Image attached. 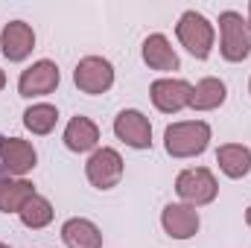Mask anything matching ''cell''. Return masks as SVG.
Segmentation results:
<instances>
[{
    "label": "cell",
    "mask_w": 251,
    "mask_h": 248,
    "mask_svg": "<svg viewBox=\"0 0 251 248\" xmlns=\"http://www.w3.org/2000/svg\"><path fill=\"white\" fill-rule=\"evenodd\" d=\"M0 140H3V137H0ZM0 181H3V164H0Z\"/></svg>",
    "instance_id": "obj_24"
},
{
    "label": "cell",
    "mask_w": 251,
    "mask_h": 248,
    "mask_svg": "<svg viewBox=\"0 0 251 248\" xmlns=\"http://www.w3.org/2000/svg\"><path fill=\"white\" fill-rule=\"evenodd\" d=\"M210 143V125L204 120H184L173 123L164 131V149L173 158H196Z\"/></svg>",
    "instance_id": "obj_1"
},
{
    "label": "cell",
    "mask_w": 251,
    "mask_h": 248,
    "mask_svg": "<svg viewBox=\"0 0 251 248\" xmlns=\"http://www.w3.org/2000/svg\"><path fill=\"white\" fill-rule=\"evenodd\" d=\"M0 248H9V246H6V243H0Z\"/></svg>",
    "instance_id": "obj_25"
},
{
    "label": "cell",
    "mask_w": 251,
    "mask_h": 248,
    "mask_svg": "<svg viewBox=\"0 0 251 248\" xmlns=\"http://www.w3.org/2000/svg\"><path fill=\"white\" fill-rule=\"evenodd\" d=\"M249 94H251V79H249Z\"/></svg>",
    "instance_id": "obj_26"
},
{
    "label": "cell",
    "mask_w": 251,
    "mask_h": 248,
    "mask_svg": "<svg viewBox=\"0 0 251 248\" xmlns=\"http://www.w3.org/2000/svg\"><path fill=\"white\" fill-rule=\"evenodd\" d=\"M176 35H178L181 47L187 50L193 59H207V56L213 53V38H216L213 24H210L204 15H199L196 9H190V12H184V15L178 18Z\"/></svg>",
    "instance_id": "obj_3"
},
{
    "label": "cell",
    "mask_w": 251,
    "mask_h": 248,
    "mask_svg": "<svg viewBox=\"0 0 251 248\" xmlns=\"http://www.w3.org/2000/svg\"><path fill=\"white\" fill-rule=\"evenodd\" d=\"M219 53L225 62H246L251 56V29H249V21L228 9L219 15Z\"/></svg>",
    "instance_id": "obj_2"
},
{
    "label": "cell",
    "mask_w": 251,
    "mask_h": 248,
    "mask_svg": "<svg viewBox=\"0 0 251 248\" xmlns=\"http://www.w3.org/2000/svg\"><path fill=\"white\" fill-rule=\"evenodd\" d=\"M0 50L9 62H24L32 50H35V32L29 24L24 21H12L3 26L0 32Z\"/></svg>",
    "instance_id": "obj_12"
},
{
    "label": "cell",
    "mask_w": 251,
    "mask_h": 248,
    "mask_svg": "<svg viewBox=\"0 0 251 248\" xmlns=\"http://www.w3.org/2000/svg\"><path fill=\"white\" fill-rule=\"evenodd\" d=\"M0 164H3V173H9V178H24L26 173L35 170L38 155H35L29 140L3 137L0 140Z\"/></svg>",
    "instance_id": "obj_9"
},
{
    "label": "cell",
    "mask_w": 251,
    "mask_h": 248,
    "mask_svg": "<svg viewBox=\"0 0 251 248\" xmlns=\"http://www.w3.org/2000/svg\"><path fill=\"white\" fill-rule=\"evenodd\" d=\"M73 82L82 94H91V97L105 94L114 85V67L102 56H85V59H79L76 70H73Z\"/></svg>",
    "instance_id": "obj_6"
},
{
    "label": "cell",
    "mask_w": 251,
    "mask_h": 248,
    "mask_svg": "<svg viewBox=\"0 0 251 248\" xmlns=\"http://www.w3.org/2000/svg\"><path fill=\"white\" fill-rule=\"evenodd\" d=\"M216 164L228 178H246L251 173V149L243 143H225L216 149Z\"/></svg>",
    "instance_id": "obj_16"
},
{
    "label": "cell",
    "mask_w": 251,
    "mask_h": 248,
    "mask_svg": "<svg viewBox=\"0 0 251 248\" xmlns=\"http://www.w3.org/2000/svg\"><path fill=\"white\" fill-rule=\"evenodd\" d=\"M35 196V187L26 178H3L0 181V213H21V207Z\"/></svg>",
    "instance_id": "obj_18"
},
{
    "label": "cell",
    "mask_w": 251,
    "mask_h": 248,
    "mask_svg": "<svg viewBox=\"0 0 251 248\" xmlns=\"http://www.w3.org/2000/svg\"><path fill=\"white\" fill-rule=\"evenodd\" d=\"M97 143H100V128L91 117L79 114L64 125V146L70 152H91V149H97Z\"/></svg>",
    "instance_id": "obj_14"
},
{
    "label": "cell",
    "mask_w": 251,
    "mask_h": 248,
    "mask_svg": "<svg viewBox=\"0 0 251 248\" xmlns=\"http://www.w3.org/2000/svg\"><path fill=\"white\" fill-rule=\"evenodd\" d=\"M140 56H143V62L149 64L152 70H164V73H170V70H178V67H181L178 53L173 50L170 38L161 35V32H155V35H149V38L143 41Z\"/></svg>",
    "instance_id": "obj_13"
},
{
    "label": "cell",
    "mask_w": 251,
    "mask_h": 248,
    "mask_svg": "<svg viewBox=\"0 0 251 248\" xmlns=\"http://www.w3.org/2000/svg\"><path fill=\"white\" fill-rule=\"evenodd\" d=\"M3 85H6V73L0 70V91H3Z\"/></svg>",
    "instance_id": "obj_21"
},
{
    "label": "cell",
    "mask_w": 251,
    "mask_h": 248,
    "mask_svg": "<svg viewBox=\"0 0 251 248\" xmlns=\"http://www.w3.org/2000/svg\"><path fill=\"white\" fill-rule=\"evenodd\" d=\"M21 222H24V228H29V231H41V228H47L50 222H53V216H56V210H53V204H50V198H44V196H32L24 207H21Z\"/></svg>",
    "instance_id": "obj_19"
},
{
    "label": "cell",
    "mask_w": 251,
    "mask_h": 248,
    "mask_svg": "<svg viewBox=\"0 0 251 248\" xmlns=\"http://www.w3.org/2000/svg\"><path fill=\"white\" fill-rule=\"evenodd\" d=\"M149 97L152 105L164 114H178L181 108H190V97H193V85L184 79H155L149 85Z\"/></svg>",
    "instance_id": "obj_8"
},
{
    "label": "cell",
    "mask_w": 251,
    "mask_h": 248,
    "mask_svg": "<svg viewBox=\"0 0 251 248\" xmlns=\"http://www.w3.org/2000/svg\"><path fill=\"white\" fill-rule=\"evenodd\" d=\"M161 225H164L167 237H173V240H193L199 234L201 219H199L196 207L181 201V204H167L161 210Z\"/></svg>",
    "instance_id": "obj_11"
},
{
    "label": "cell",
    "mask_w": 251,
    "mask_h": 248,
    "mask_svg": "<svg viewBox=\"0 0 251 248\" xmlns=\"http://www.w3.org/2000/svg\"><path fill=\"white\" fill-rule=\"evenodd\" d=\"M62 240L67 248H102V234L91 219L73 216L62 225Z\"/></svg>",
    "instance_id": "obj_15"
},
{
    "label": "cell",
    "mask_w": 251,
    "mask_h": 248,
    "mask_svg": "<svg viewBox=\"0 0 251 248\" xmlns=\"http://www.w3.org/2000/svg\"><path fill=\"white\" fill-rule=\"evenodd\" d=\"M246 222H249V228H251V204H249V210H246Z\"/></svg>",
    "instance_id": "obj_22"
},
{
    "label": "cell",
    "mask_w": 251,
    "mask_h": 248,
    "mask_svg": "<svg viewBox=\"0 0 251 248\" xmlns=\"http://www.w3.org/2000/svg\"><path fill=\"white\" fill-rule=\"evenodd\" d=\"M56 123H59V108L50 102H38V105H29L24 111V125L32 134H50Z\"/></svg>",
    "instance_id": "obj_20"
},
{
    "label": "cell",
    "mask_w": 251,
    "mask_h": 248,
    "mask_svg": "<svg viewBox=\"0 0 251 248\" xmlns=\"http://www.w3.org/2000/svg\"><path fill=\"white\" fill-rule=\"evenodd\" d=\"M62 82V73H59V64L50 62V59H41L32 67H26L21 76H18V94L26 97V99H35V97H47L59 88Z\"/></svg>",
    "instance_id": "obj_7"
},
{
    "label": "cell",
    "mask_w": 251,
    "mask_h": 248,
    "mask_svg": "<svg viewBox=\"0 0 251 248\" xmlns=\"http://www.w3.org/2000/svg\"><path fill=\"white\" fill-rule=\"evenodd\" d=\"M123 170H126L123 158L111 146L94 149V155L85 164V175H88V181L97 187V190H114V187L123 181Z\"/></svg>",
    "instance_id": "obj_5"
},
{
    "label": "cell",
    "mask_w": 251,
    "mask_h": 248,
    "mask_svg": "<svg viewBox=\"0 0 251 248\" xmlns=\"http://www.w3.org/2000/svg\"><path fill=\"white\" fill-rule=\"evenodd\" d=\"M114 134L131 149H149L152 146V123L137 108H126L114 117Z\"/></svg>",
    "instance_id": "obj_10"
},
{
    "label": "cell",
    "mask_w": 251,
    "mask_h": 248,
    "mask_svg": "<svg viewBox=\"0 0 251 248\" xmlns=\"http://www.w3.org/2000/svg\"><path fill=\"white\" fill-rule=\"evenodd\" d=\"M249 29H251V3H249Z\"/></svg>",
    "instance_id": "obj_23"
},
{
    "label": "cell",
    "mask_w": 251,
    "mask_h": 248,
    "mask_svg": "<svg viewBox=\"0 0 251 248\" xmlns=\"http://www.w3.org/2000/svg\"><path fill=\"white\" fill-rule=\"evenodd\" d=\"M225 97H228L225 82L216 79V76H207V79L196 82L193 97H190V108H193V111H216V108L225 102Z\"/></svg>",
    "instance_id": "obj_17"
},
{
    "label": "cell",
    "mask_w": 251,
    "mask_h": 248,
    "mask_svg": "<svg viewBox=\"0 0 251 248\" xmlns=\"http://www.w3.org/2000/svg\"><path fill=\"white\" fill-rule=\"evenodd\" d=\"M176 193L190 207H204V204H210L219 196V184H216V178H213V173L207 167H193V170H181L178 173Z\"/></svg>",
    "instance_id": "obj_4"
}]
</instances>
